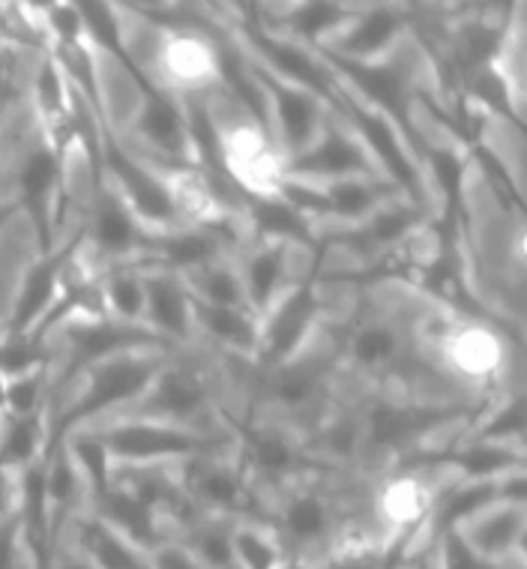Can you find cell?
Wrapping results in <instances>:
<instances>
[{
  "label": "cell",
  "instance_id": "cell-23",
  "mask_svg": "<svg viewBox=\"0 0 527 569\" xmlns=\"http://www.w3.org/2000/svg\"><path fill=\"white\" fill-rule=\"evenodd\" d=\"M51 360L42 366H33L28 372L0 378V411L12 420L24 417H40L51 411Z\"/></svg>",
  "mask_w": 527,
  "mask_h": 569
},
{
  "label": "cell",
  "instance_id": "cell-27",
  "mask_svg": "<svg viewBox=\"0 0 527 569\" xmlns=\"http://www.w3.org/2000/svg\"><path fill=\"white\" fill-rule=\"evenodd\" d=\"M0 569H40L21 528L19 512L0 525Z\"/></svg>",
  "mask_w": 527,
  "mask_h": 569
},
{
  "label": "cell",
  "instance_id": "cell-30",
  "mask_svg": "<svg viewBox=\"0 0 527 569\" xmlns=\"http://www.w3.org/2000/svg\"><path fill=\"white\" fill-rule=\"evenodd\" d=\"M312 569H390V560L381 558H342V555H324Z\"/></svg>",
  "mask_w": 527,
  "mask_h": 569
},
{
  "label": "cell",
  "instance_id": "cell-25",
  "mask_svg": "<svg viewBox=\"0 0 527 569\" xmlns=\"http://www.w3.org/2000/svg\"><path fill=\"white\" fill-rule=\"evenodd\" d=\"M177 540L196 555L205 569H240L231 542V521L198 516L177 533Z\"/></svg>",
  "mask_w": 527,
  "mask_h": 569
},
{
  "label": "cell",
  "instance_id": "cell-11",
  "mask_svg": "<svg viewBox=\"0 0 527 569\" xmlns=\"http://www.w3.org/2000/svg\"><path fill=\"white\" fill-rule=\"evenodd\" d=\"M235 267L243 284L246 306L258 318H264L300 276L312 273L318 267V252H304L288 243L249 237L235 252Z\"/></svg>",
  "mask_w": 527,
  "mask_h": 569
},
{
  "label": "cell",
  "instance_id": "cell-6",
  "mask_svg": "<svg viewBox=\"0 0 527 569\" xmlns=\"http://www.w3.org/2000/svg\"><path fill=\"white\" fill-rule=\"evenodd\" d=\"M88 429L102 441L115 471L150 468V465L177 468V465L207 456V452H228L235 447L228 429L225 432H196V429L147 420L136 413H118V417L88 426Z\"/></svg>",
  "mask_w": 527,
  "mask_h": 569
},
{
  "label": "cell",
  "instance_id": "cell-7",
  "mask_svg": "<svg viewBox=\"0 0 527 569\" xmlns=\"http://www.w3.org/2000/svg\"><path fill=\"white\" fill-rule=\"evenodd\" d=\"M183 498L198 516L225 521L267 519L264 501L240 471L235 452H207L177 465Z\"/></svg>",
  "mask_w": 527,
  "mask_h": 569
},
{
  "label": "cell",
  "instance_id": "cell-1",
  "mask_svg": "<svg viewBox=\"0 0 527 569\" xmlns=\"http://www.w3.org/2000/svg\"><path fill=\"white\" fill-rule=\"evenodd\" d=\"M339 387L336 348L327 325L315 342L291 360L276 366H246L237 378V417L274 420L309 435L330 408Z\"/></svg>",
  "mask_w": 527,
  "mask_h": 569
},
{
  "label": "cell",
  "instance_id": "cell-33",
  "mask_svg": "<svg viewBox=\"0 0 527 569\" xmlns=\"http://www.w3.org/2000/svg\"><path fill=\"white\" fill-rule=\"evenodd\" d=\"M3 422H7V413L0 411V435H3Z\"/></svg>",
  "mask_w": 527,
  "mask_h": 569
},
{
  "label": "cell",
  "instance_id": "cell-5",
  "mask_svg": "<svg viewBox=\"0 0 527 569\" xmlns=\"http://www.w3.org/2000/svg\"><path fill=\"white\" fill-rule=\"evenodd\" d=\"M222 426L231 435V452L246 480L252 482L255 495L264 501V510L288 486L324 473L306 447V435L291 426L237 413H225Z\"/></svg>",
  "mask_w": 527,
  "mask_h": 569
},
{
  "label": "cell",
  "instance_id": "cell-34",
  "mask_svg": "<svg viewBox=\"0 0 527 569\" xmlns=\"http://www.w3.org/2000/svg\"><path fill=\"white\" fill-rule=\"evenodd\" d=\"M0 114H3V111H0Z\"/></svg>",
  "mask_w": 527,
  "mask_h": 569
},
{
  "label": "cell",
  "instance_id": "cell-20",
  "mask_svg": "<svg viewBox=\"0 0 527 569\" xmlns=\"http://www.w3.org/2000/svg\"><path fill=\"white\" fill-rule=\"evenodd\" d=\"M46 507H49L54 542H58L60 530L67 528L69 521L79 519L90 510V491L81 480L79 468H76L67 447L51 450L49 459H46Z\"/></svg>",
  "mask_w": 527,
  "mask_h": 569
},
{
  "label": "cell",
  "instance_id": "cell-3",
  "mask_svg": "<svg viewBox=\"0 0 527 569\" xmlns=\"http://www.w3.org/2000/svg\"><path fill=\"white\" fill-rule=\"evenodd\" d=\"M369 501V482L357 477H330L318 473L279 491L267 503V521L282 540L291 560L315 567L351 512L362 510Z\"/></svg>",
  "mask_w": 527,
  "mask_h": 569
},
{
  "label": "cell",
  "instance_id": "cell-13",
  "mask_svg": "<svg viewBox=\"0 0 527 569\" xmlns=\"http://www.w3.org/2000/svg\"><path fill=\"white\" fill-rule=\"evenodd\" d=\"M282 177L300 180V183H332L348 177H384L362 148L360 138L330 109L327 120L318 129V136L300 157L288 159L282 166Z\"/></svg>",
  "mask_w": 527,
  "mask_h": 569
},
{
  "label": "cell",
  "instance_id": "cell-26",
  "mask_svg": "<svg viewBox=\"0 0 527 569\" xmlns=\"http://www.w3.org/2000/svg\"><path fill=\"white\" fill-rule=\"evenodd\" d=\"M189 288V295L198 303L207 306H246L243 284L237 276L235 258H219L213 264L201 267L196 273L180 276Z\"/></svg>",
  "mask_w": 527,
  "mask_h": 569
},
{
  "label": "cell",
  "instance_id": "cell-2",
  "mask_svg": "<svg viewBox=\"0 0 527 569\" xmlns=\"http://www.w3.org/2000/svg\"><path fill=\"white\" fill-rule=\"evenodd\" d=\"M127 413L196 432H225L222 417L237 413L231 363L201 345L168 351L147 393Z\"/></svg>",
  "mask_w": 527,
  "mask_h": 569
},
{
  "label": "cell",
  "instance_id": "cell-12",
  "mask_svg": "<svg viewBox=\"0 0 527 569\" xmlns=\"http://www.w3.org/2000/svg\"><path fill=\"white\" fill-rule=\"evenodd\" d=\"M414 21L417 16H410V7H357L351 21L318 51L345 63H381L414 37Z\"/></svg>",
  "mask_w": 527,
  "mask_h": 569
},
{
  "label": "cell",
  "instance_id": "cell-14",
  "mask_svg": "<svg viewBox=\"0 0 527 569\" xmlns=\"http://www.w3.org/2000/svg\"><path fill=\"white\" fill-rule=\"evenodd\" d=\"M525 501H498L479 507L461 521L456 533L465 549L488 569H525Z\"/></svg>",
  "mask_w": 527,
  "mask_h": 569
},
{
  "label": "cell",
  "instance_id": "cell-29",
  "mask_svg": "<svg viewBox=\"0 0 527 569\" xmlns=\"http://www.w3.org/2000/svg\"><path fill=\"white\" fill-rule=\"evenodd\" d=\"M21 503V473L3 471L0 468V525L19 512Z\"/></svg>",
  "mask_w": 527,
  "mask_h": 569
},
{
  "label": "cell",
  "instance_id": "cell-15",
  "mask_svg": "<svg viewBox=\"0 0 527 569\" xmlns=\"http://www.w3.org/2000/svg\"><path fill=\"white\" fill-rule=\"evenodd\" d=\"M145 327L168 351L196 345V312L192 295L177 273L145 264Z\"/></svg>",
  "mask_w": 527,
  "mask_h": 569
},
{
  "label": "cell",
  "instance_id": "cell-28",
  "mask_svg": "<svg viewBox=\"0 0 527 569\" xmlns=\"http://www.w3.org/2000/svg\"><path fill=\"white\" fill-rule=\"evenodd\" d=\"M150 563H153V569H205L196 560V555L186 549L177 537H168V540L157 542L150 549Z\"/></svg>",
  "mask_w": 527,
  "mask_h": 569
},
{
  "label": "cell",
  "instance_id": "cell-31",
  "mask_svg": "<svg viewBox=\"0 0 527 569\" xmlns=\"http://www.w3.org/2000/svg\"><path fill=\"white\" fill-rule=\"evenodd\" d=\"M0 201H12L10 183H7V177H3V171H0Z\"/></svg>",
  "mask_w": 527,
  "mask_h": 569
},
{
  "label": "cell",
  "instance_id": "cell-18",
  "mask_svg": "<svg viewBox=\"0 0 527 569\" xmlns=\"http://www.w3.org/2000/svg\"><path fill=\"white\" fill-rule=\"evenodd\" d=\"M351 3H327V0H309V3H288V7H274V12L282 16H258L264 28L274 30L279 37L291 42H300L306 49H324L339 30L351 21Z\"/></svg>",
  "mask_w": 527,
  "mask_h": 569
},
{
  "label": "cell",
  "instance_id": "cell-9",
  "mask_svg": "<svg viewBox=\"0 0 527 569\" xmlns=\"http://www.w3.org/2000/svg\"><path fill=\"white\" fill-rule=\"evenodd\" d=\"M240 54H243L246 67H249V76H252V81L261 90L264 111H267V129H270L276 153L282 157L285 166L288 159L300 157L312 144L318 129H321V123L330 114V102L315 97L312 90L297 88L291 81L274 76L270 69H264L258 60L249 58L243 49H240Z\"/></svg>",
  "mask_w": 527,
  "mask_h": 569
},
{
  "label": "cell",
  "instance_id": "cell-24",
  "mask_svg": "<svg viewBox=\"0 0 527 569\" xmlns=\"http://www.w3.org/2000/svg\"><path fill=\"white\" fill-rule=\"evenodd\" d=\"M231 542L240 569H282L291 560L267 519L231 521Z\"/></svg>",
  "mask_w": 527,
  "mask_h": 569
},
{
  "label": "cell",
  "instance_id": "cell-17",
  "mask_svg": "<svg viewBox=\"0 0 527 569\" xmlns=\"http://www.w3.org/2000/svg\"><path fill=\"white\" fill-rule=\"evenodd\" d=\"M58 542H67L76 551H81L93 563V569H153L150 551L127 540L115 528H108L106 521L97 519L93 512H84L79 519L69 521L67 528L60 530Z\"/></svg>",
  "mask_w": 527,
  "mask_h": 569
},
{
  "label": "cell",
  "instance_id": "cell-19",
  "mask_svg": "<svg viewBox=\"0 0 527 569\" xmlns=\"http://www.w3.org/2000/svg\"><path fill=\"white\" fill-rule=\"evenodd\" d=\"M97 519H102L108 528H115L118 533H123L127 540H132L136 546H141L145 551H150L157 542L168 540V530L162 525L157 512L147 510L145 503L132 498L123 486L111 480L106 491H99L90 498V510Z\"/></svg>",
  "mask_w": 527,
  "mask_h": 569
},
{
  "label": "cell",
  "instance_id": "cell-4",
  "mask_svg": "<svg viewBox=\"0 0 527 569\" xmlns=\"http://www.w3.org/2000/svg\"><path fill=\"white\" fill-rule=\"evenodd\" d=\"M162 348H141L108 357L81 375L67 393L51 402L49 411V452L76 429H88L118 413H127L147 393V387L166 360ZM49 459V456H46Z\"/></svg>",
  "mask_w": 527,
  "mask_h": 569
},
{
  "label": "cell",
  "instance_id": "cell-16",
  "mask_svg": "<svg viewBox=\"0 0 527 569\" xmlns=\"http://www.w3.org/2000/svg\"><path fill=\"white\" fill-rule=\"evenodd\" d=\"M196 345L228 363L255 366L261 348V318L249 306H207L192 300Z\"/></svg>",
  "mask_w": 527,
  "mask_h": 569
},
{
  "label": "cell",
  "instance_id": "cell-32",
  "mask_svg": "<svg viewBox=\"0 0 527 569\" xmlns=\"http://www.w3.org/2000/svg\"><path fill=\"white\" fill-rule=\"evenodd\" d=\"M390 569H422V567H420V560H405V563H396V567Z\"/></svg>",
  "mask_w": 527,
  "mask_h": 569
},
{
  "label": "cell",
  "instance_id": "cell-21",
  "mask_svg": "<svg viewBox=\"0 0 527 569\" xmlns=\"http://www.w3.org/2000/svg\"><path fill=\"white\" fill-rule=\"evenodd\" d=\"M97 297L106 318L127 327H145V264L132 261L99 270Z\"/></svg>",
  "mask_w": 527,
  "mask_h": 569
},
{
  "label": "cell",
  "instance_id": "cell-8",
  "mask_svg": "<svg viewBox=\"0 0 527 569\" xmlns=\"http://www.w3.org/2000/svg\"><path fill=\"white\" fill-rule=\"evenodd\" d=\"M120 144L153 168H198L192 136L180 99L150 88L145 81L132 118L120 132Z\"/></svg>",
  "mask_w": 527,
  "mask_h": 569
},
{
  "label": "cell",
  "instance_id": "cell-10",
  "mask_svg": "<svg viewBox=\"0 0 527 569\" xmlns=\"http://www.w3.org/2000/svg\"><path fill=\"white\" fill-rule=\"evenodd\" d=\"M330 321V306L324 297V284L312 273L300 276L285 291L270 312L261 318V348L255 366H276L306 351Z\"/></svg>",
  "mask_w": 527,
  "mask_h": 569
},
{
  "label": "cell",
  "instance_id": "cell-22",
  "mask_svg": "<svg viewBox=\"0 0 527 569\" xmlns=\"http://www.w3.org/2000/svg\"><path fill=\"white\" fill-rule=\"evenodd\" d=\"M49 413L12 420L7 417L0 435V468L12 473H24L37 468L49 456Z\"/></svg>",
  "mask_w": 527,
  "mask_h": 569
}]
</instances>
